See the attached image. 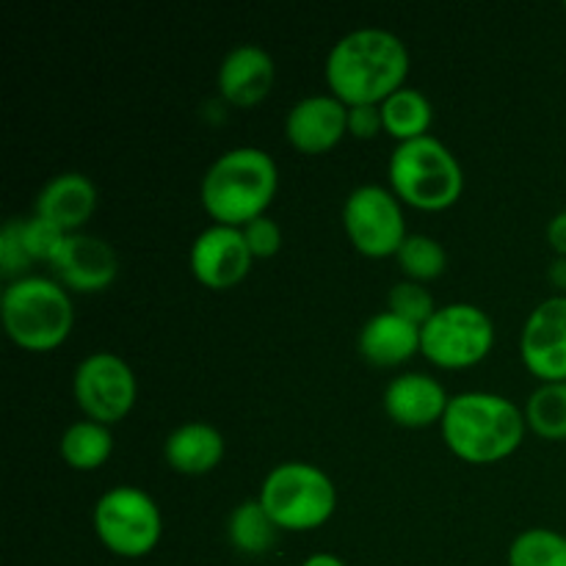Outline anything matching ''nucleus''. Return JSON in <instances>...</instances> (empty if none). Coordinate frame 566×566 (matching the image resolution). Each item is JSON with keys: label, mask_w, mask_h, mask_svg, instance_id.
Masks as SVG:
<instances>
[{"label": "nucleus", "mask_w": 566, "mask_h": 566, "mask_svg": "<svg viewBox=\"0 0 566 566\" xmlns=\"http://www.w3.org/2000/svg\"><path fill=\"white\" fill-rule=\"evenodd\" d=\"M343 230L354 249L368 258H396L409 235L401 199L376 182H363L348 191L343 202Z\"/></svg>", "instance_id": "9"}, {"label": "nucleus", "mask_w": 566, "mask_h": 566, "mask_svg": "<svg viewBox=\"0 0 566 566\" xmlns=\"http://www.w3.org/2000/svg\"><path fill=\"white\" fill-rule=\"evenodd\" d=\"M390 191L418 210H446L464 191V169L448 144L420 136L396 144L387 160Z\"/></svg>", "instance_id": "5"}, {"label": "nucleus", "mask_w": 566, "mask_h": 566, "mask_svg": "<svg viewBox=\"0 0 566 566\" xmlns=\"http://www.w3.org/2000/svg\"><path fill=\"white\" fill-rule=\"evenodd\" d=\"M440 429L453 457L468 464H495L523 446L528 423L523 409L509 398L470 390L451 396Z\"/></svg>", "instance_id": "2"}, {"label": "nucleus", "mask_w": 566, "mask_h": 566, "mask_svg": "<svg viewBox=\"0 0 566 566\" xmlns=\"http://www.w3.org/2000/svg\"><path fill=\"white\" fill-rule=\"evenodd\" d=\"M409 50L398 33L387 28H354L332 44L324 64L326 86L346 105L385 103L407 86Z\"/></svg>", "instance_id": "1"}, {"label": "nucleus", "mask_w": 566, "mask_h": 566, "mask_svg": "<svg viewBox=\"0 0 566 566\" xmlns=\"http://www.w3.org/2000/svg\"><path fill=\"white\" fill-rule=\"evenodd\" d=\"M258 501L280 531L321 528L337 509V486L313 462H280L265 473Z\"/></svg>", "instance_id": "6"}, {"label": "nucleus", "mask_w": 566, "mask_h": 566, "mask_svg": "<svg viewBox=\"0 0 566 566\" xmlns=\"http://www.w3.org/2000/svg\"><path fill=\"white\" fill-rule=\"evenodd\" d=\"M387 310L401 315V318L412 321V324L423 326L426 321L437 313V304L423 282L401 280L390 287V293H387Z\"/></svg>", "instance_id": "26"}, {"label": "nucleus", "mask_w": 566, "mask_h": 566, "mask_svg": "<svg viewBox=\"0 0 566 566\" xmlns=\"http://www.w3.org/2000/svg\"><path fill=\"white\" fill-rule=\"evenodd\" d=\"M509 566H566V536L553 528H528L509 545Z\"/></svg>", "instance_id": "24"}, {"label": "nucleus", "mask_w": 566, "mask_h": 566, "mask_svg": "<svg viewBox=\"0 0 566 566\" xmlns=\"http://www.w3.org/2000/svg\"><path fill=\"white\" fill-rule=\"evenodd\" d=\"M31 265V258L25 254V247H22L20 238V221L9 219L0 230V271L9 280H20L25 276L22 271Z\"/></svg>", "instance_id": "29"}, {"label": "nucleus", "mask_w": 566, "mask_h": 566, "mask_svg": "<svg viewBox=\"0 0 566 566\" xmlns=\"http://www.w3.org/2000/svg\"><path fill=\"white\" fill-rule=\"evenodd\" d=\"M545 235L553 252H556L558 258H566V210H562V213H556L551 221H547Z\"/></svg>", "instance_id": "31"}, {"label": "nucleus", "mask_w": 566, "mask_h": 566, "mask_svg": "<svg viewBox=\"0 0 566 566\" xmlns=\"http://www.w3.org/2000/svg\"><path fill=\"white\" fill-rule=\"evenodd\" d=\"M164 457L171 470L182 475H205L224 459V437L213 423L188 420L169 431L164 442Z\"/></svg>", "instance_id": "19"}, {"label": "nucleus", "mask_w": 566, "mask_h": 566, "mask_svg": "<svg viewBox=\"0 0 566 566\" xmlns=\"http://www.w3.org/2000/svg\"><path fill=\"white\" fill-rule=\"evenodd\" d=\"M564 9H566V3H564Z\"/></svg>", "instance_id": "34"}, {"label": "nucleus", "mask_w": 566, "mask_h": 566, "mask_svg": "<svg viewBox=\"0 0 566 566\" xmlns=\"http://www.w3.org/2000/svg\"><path fill=\"white\" fill-rule=\"evenodd\" d=\"M551 280L566 291V258H558L551 269Z\"/></svg>", "instance_id": "33"}, {"label": "nucleus", "mask_w": 566, "mask_h": 566, "mask_svg": "<svg viewBox=\"0 0 566 566\" xmlns=\"http://www.w3.org/2000/svg\"><path fill=\"white\" fill-rule=\"evenodd\" d=\"M94 210H97V186L83 171H61L50 177L39 188L36 202H33V213L48 219L66 235L83 232V224L92 219Z\"/></svg>", "instance_id": "17"}, {"label": "nucleus", "mask_w": 566, "mask_h": 566, "mask_svg": "<svg viewBox=\"0 0 566 566\" xmlns=\"http://www.w3.org/2000/svg\"><path fill=\"white\" fill-rule=\"evenodd\" d=\"M302 566H346L343 558H337L335 553H313L310 558H304Z\"/></svg>", "instance_id": "32"}, {"label": "nucleus", "mask_w": 566, "mask_h": 566, "mask_svg": "<svg viewBox=\"0 0 566 566\" xmlns=\"http://www.w3.org/2000/svg\"><path fill=\"white\" fill-rule=\"evenodd\" d=\"M396 260L398 269L407 274V280L429 282L437 280L446 271L448 252L437 238L423 235V232H412L396 252Z\"/></svg>", "instance_id": "25"}, {"label": "nucleus", "mask_w": 566, "mask_h": 566, "mask_svg": "<svg viewBox=\"0 0 566 566\" xmlns=\"http://www.w3.org/2000/svg\"><path fill=\"white\" fill-rule=\"evenodd\" d=\"M495 346V324L479 304L451 302L420 326V354L440 368H473L490 357Z\"/></svg>", "instance_id": "8"}, {"label": "nucleus", "mask_w": 566, "mask_h": 566, "mask_svg": "<svg viewBox=\"0 0 566 566\" xmlns=\"http://www.w3.org/2000/svg\"><path fill=\"white\" fill-rule=\"evenodd\" d=\"M274 77L276 66L269 50L254 42H243L227 50L216 72V86L227 103L238 108H252L260 99L269 97Z\"/></svg>", "instance_id": "16"}, {"label": "nucleus", "mask_w": 566, "mask_h": 566, "mask_svg": "<svg viewBox=\"0 0 566 566\" xmlns=\"http://www.w3.org/2000/svg\"><path fill=\"white\" fill-rule=\"evenodd\" d=\"M381 403L392 423L403 426V429H429V426L442 423L451 396L440 379L420 374V370H409V374H398L396 379H390Z\"/></svg>", "instance_id": "15"}, {"label": "nucleus", "mask_w": 566, "mask_h": 566, "mask_svg": "<svg viewBox=\"0 0 566 566\" xmlns=\"http://www.w3.org/2000/svg\"><path fill=\"white\" fill-rule=\"evenodd\" d=\"M381 130H385V119H381L379 105H348V133L354 138H374Z\"/></svg>", "instance_id": "30"}, {"label": "nucleus", "mask_w": 566, "mask_h": 566, "mask_svg": "<svg viewBox=\"0 0 566 566\" xmlns=\"http://www.w3.org/2000/svg\"><path fill=\"white\" fill-rule=\"evenodd\" d=\"M243 238H247V247L254 258H274L282 249V227L280 221L271 219L269 213L258 216L249 224L241 227Z\"/></svg>", "instance_id": "28"}, {"label": "nucleus", "mask_w": 566, "mask_h": 566, "mask_svg": "<svg viewBox=\"0 0 566 566\" xmlns=\"http://www.w3.org/2000/svg\"><path fill=\"white\" fill-rule=\"evenodd\" d=\"M280 186L276 160L260 147H232L221 153L199 182V199L216 224L243 227L265 216Z\"/></svg>", "instance_id": "3"}, {"label": "nucleus", "mask_w": 566, "mask_h": 566, "mask_svg": "<svg viewBox=\"0 0 566 566\" xmlns=\"http://www.w3.org/2000/svg\"><path fill=\"white\" fill-rule=\"evenodd\" d=\"M227 536H230L232 547L243 553V556H263V553H269L276 545L280 525L271 520L263 503L254 497V501H243L232 509L230 523H227Z\"/></svg>", "instance_id": "22"}, {"label": "nucleus", "mask_w": 566, "mask_h": 566, "mask_svg": "<svg viewBox=\"0 0 566 566\" xmlns=\"http://www.w3.org/2000/svg\"><path fill=\"white\" fill-rule=\"evenodd\" d=\"M72 392L88 420L119 423L136 407L138 381L127 359L114 352H92L72 374Z\"/></svg>", "instance_id": "10"}, {"label": "nucleus", "mask_w": 566, "mask_h": 566, "mask_svg": "<svg viewBox=\"0 0 566 566\" xmlns=\"http://www.w3.org/2000/svg\"><path fill=\"white\" fill-rule=\"evenodd\" d=\"M59 453L72 470H81V473L99 470L114 453V434L108 426L97 420H75L61 434Z\"/></svg>", "instance_id": "21"}, {"label": "nucleus", "mask_w": 566, "mask_h": 566, "mask_svg": "<svg viewBox=\"0 0 566 566\" xmlns=\"http://www.w3.org/2000/svg\"><path fill=\"white\" fill-rule=\"evenodd\" d=\"M357 343L359 354L370 365L392 368V365L407 363V359H412L420 352V326L390 313V310H381V313L370 315L365 321Z\"/></svg>", "instance_id": "18"}, {"label": "nucleus", "mask_w": 566, "mask_h": 566, "mask_svg": "<svg viewBox=\"0 0 566 566\" xmlns=\"http://www.w3.org/2000/svg\"><path fill=\"white\" fill-rule=\"evenodd\" d=\"M348 133V105L332 92L307 94L285 116V138L307 155L337 147Z\"/></svg>", "instance_id": "14"}, {"label": "nucleus", "mask_w": 566, "mask_h": 566, "mask_svg": "<svg viewBox=\"0 0 566 566\" xmlns=\"http://www.w3.org/2000/svg\"><path fill=\"white\" fill-rule=\"evenodd\" d=\"M525 423L545 440H566V381H542L525 401Z\"/></svg>", "instance_id": "23"}, {"label": "nucleus", "mask_w": 566, "mask_h": 566, "mask_svg": "<svg viewBox=\"0 0 566 566\" xmlns=\"http://www.w3.org/2000/svg\"><path fill=\"white\" fill-rule=\"evenodd\" d=\"M254 254L249 252L247 238L241 227L230 224H210L193 238L191 252H188V265L191 274L213 291H227L235 287L252 269Z\"/></svg>", "instance_id": "12"}, {"label": "nucleus", "mask_w": 566, "mask_h": 566, "mask_svg": "<svg viewBox=\"0 0 566 566\" xmlns=\"http://www.w3.org/2000/svg\"><path fill=\"white\" fill-rule=\"evenodd\" d=\"M94 531L105 551L119 558H144L164 536V517L149 492L119 484L99 495L92 512Z\"/></svg>", "instance_id": "7"}, {"label": "nucleus", "mask_w": 566, "mask_h": 566, "mask_svg": "<svg viewBox=\"0 0 566 566\" xmlns=\"http://www.w3.org/2000/svg\"><path fill=\"white\" fill-rule=\"evenodd\" d=\"M520 357L542 381H566V293L531 310L520 332Z\"/></svg>", "instance_id": "11"}, {"label": "nucleus", "mask_w": 566, "mask_h": 566, "mask_svg": "<svg viewBox=\"0 0 566 566\" xmlns=\"http://www.w3.org/2000/svg\"><path fill=\"white\" fill-rule=\"evenodd\" d=\"M0 318L11 340L28 352H50L70 337L75 307L61 282L25 274L11 280L0 296Z\"/></svg>", "instance_id": "4"}, {"label": "nucleus", "mask_w": 566, "mask_h": 566, "mask_svg": "<svg viewBox=\"0 0 566 566\" xmlns=\"http://www.w3.org/2000/svg\"><path fill=\"white\" fill-rule=\"evenodd\" d=\"M17 221H20L22 247H25V254L31 258V263H36V260H48V263H53L61 243H64L66 232L59 230L55 224H50L48 219H42V216L36 213Z\"/></svg>", "instance_id": "27"}, {"label": "nucleus", "mask_w": 566, "mask_h": 566, "mask_svg": "<svg viewBox=\"0 0 566 566\" xmlns=\"http://www.w3.org/2000/svg\"><path fill=\"white\" fill-rule=\"evenodd\" d=\"M50 265L59 274L61 285L75 293L105 291L119 274V258H116L114 247L92 232L66 235Z\"/></svg>", "instance_id": "13"}, {"label": "nucleus", "mask_w": 566, "mask_h": 566, "mask_svg": "<svg viewBox=\"0 0 566 566\" xmlns=\"http://www.w3.org/2000/svg\"><path fill=\"white\" fill-rule=\"evenodd\" d=\"M379 108L381 119H385V133H390L398 144L429 136L434 108H431V99L420 88L401 86L385 103H379Z\"/></svg>", "instance_id": "20"}]
</instances>
